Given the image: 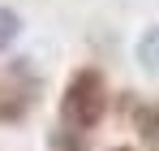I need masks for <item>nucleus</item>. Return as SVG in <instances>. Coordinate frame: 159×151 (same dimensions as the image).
Here are the masks:
<instances>
[{
    "label": "nucleus",
    "instance_id": "obj_5",
    "mask_svg": "<svg viewBox=\"0 0 159 151\" xmlns=\"http://www.w3.org/2000/svg\"><path fill=\"white\" fill-rule=\"evenodd\" d=\"M116 151H129V147H116Z\"/></svg>",
    "mask_w": 159,
    "mask_h": 151
},
{
    "label": "nucleus",
    "instance_id": "obj_4",
    "mask_svg": "<svg viewBox=\"0 0 159 151\" xmlns=\"http://www.w3.org/2000/svg\"><path fill=\"white\" fill-rule=\"evenodd\" d=\"M13 35H17V17H13V13H4V9H0V43H9V39H13Z\"/></svg>",
    "mask_w": 159,
    "mask_h": 151
},
{
    "label": "nucleus",
    "instance_id": "obj_2",
    "mask_svg": "<svg viewBox=\"0 0 159 151\" xmlns=\"http://www.w3.org/2000/svg\"><path fill=\"white\" fill-rule=\"evenodd\" d=\"M133 125L142 134V143L151 151H159V104H142L138 112H133Z\"/></svg>",
    "mask_w": 159,
    "mask_h": 151
},
{
    "label": "nucleus",
    "instance_id": "obj_1",
    "mask_svg": "<svg viewBox=\"0 0 159 151\" xmlns=\"http://www.w3.org/2000/svg\"><path fill=\"white\" fill-rule=\"evenodd\" d=\"M103 108H107V86H103V78L95 74V69H78V74L69 78V86H65L60 121H65L69 129H78V134H86V129L99 125Z\"/></svg>",
    "mask_w": 159,
    "mask_h": 151
},
{
    "label": "nucleus",
    "instance_id": "obj_3",
    "mask_svg": "<svg viewBox=\"0 0 159 151\" xmlns=\"http://www.w3.org/2000/svg\"><path fill=\"white\" fill-rule=\"evenodd\" d=\"M138 61H142V69L159 74V26H151V30L138 39Z\"/></svg>",
    "mask_w": 159,
    "mask_h": 151
}]
</instances>
